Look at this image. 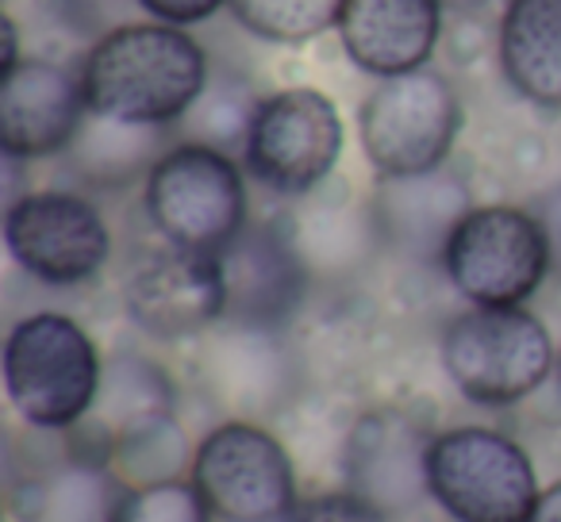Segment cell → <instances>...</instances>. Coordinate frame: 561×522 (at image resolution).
I'll return each instance as SVG.
<instances>
[{"mask_svg": "<svg viewBox=\"0 0 561 522\" xmlns=\"http://www.w3.org/2000/svg\"><path fill=\"white\" fill-rule=\"evenodd\" d=\"M119 496L124 484L108 465L70 450L58 465L12 488V514L20 522H112Z\"/></svg>", "mask_w": 561, "mask_h": 522, "instance_id": "obj_20", "label": "cell"}, {"mask_svg": "<svg viewBox=\"0 0 561 522\" xmlns=\"http://www.w3.org/2000/svg\"><path fill=\"white\" fill-rule=\"evenodd\" d=\"M469 208V185L446 165L415 177H381L369 196L381 246L412 262H443L446 242Z\"/></svg>", "mask_w": 561, "mask_h": 522, "instance_id": "obj_16", "label": "cell"}, {"mask_svg": "<svg viewBox=\"0 0 561 522\" xmlns=\"http://www.w3.org/2000/svg\"><path fill=\"white\" fill-rule=\"evenodd\" d=\"M193 445H188L185 430L178 419H150L142 427L127 430V434L112 438L104 465L112 468L124 488H139V484L158 480H181L193 468Z\"/></svg>", "mask_w": 561, "mask_h": 522, "instance_id": "obj_23", "label": "cell"}, {"mask_svg": "<svg viewBox=\"0 0 561 522\" xmlns=\"http://www.w3.org/2000/svg\"><path fill=\"white\" fill-rule=\"evenodd\" d=\"M124 312L147 338L181 343L208 335L227 315L219 254L162 246L127 274Z\"/></svg>", "mask_w": 561, "mask_h": 522, "instance_id": "obj_12", "label": "cell"}, {"mask_svg": "<svg viewBox=\"0 0 561 522\" xmlns=\"http://www.w3.org/2000/svg\"><path fill=\"white\" fill-rule=\"evenodd\" d=\"M227 9L254 39L305 47L339 27L346 0H227Z\"/></svg>", "mask_w": 561, "mask_h": 522, "instance_id": "obj_24", "label": "cell"}, {"mask_svg": "<svg viewBox=\"0 0 561 522\" xmlns=\"http://www.w3.org/2000/svg\"><path fill=\"white\" fill-rule=\"evenodd\" d=\"M0 43H4V58H0V73L12 70L16 62H24L20 58V32H16V20L4 12V20H0Z\"/></svg>", "mask_w": 561, "mask_h": 522, "instance_id": "obj_32", "label": "cell"}, {"mask_svg": "<svg viewBox=\"0 0 561 522\" xmlns=\"http://www.w3.org/2000/svg\"><path fill=\"white\" fill-rule=\"evenodd\" d=\"M443 0H346L339 43L369 78H400L431 62L443 35Z\"/></svg>", "mask_w": 561, "mask_h": 522, "instance_id": "obj_17", "label": "cell"}, {"mask_svg": "<svg viewBox=\"0 0 561 522\" xmlns=\"http://www.w3.org/2000/svg\"><path fill=\"white\" fill-rule=\"evenodd\" d=\"M443 269L469 308L527 304L553 274L542 219L519 204H473L446 242Z\"/></svg>", "mask_w": 561, "mask_h": 522, "instance_id": "obj_7", "label": "cell"}, {"mask_svg": "<svg viewBox=\"0 0 561 522\" xmlns=\"http://www.w3.org/2000/svg\"><path fill=\"white\" fill-rule=\"evenodd\" d=\"M4 250L32 281L78 289L104 274L112 231L101 208L70 188H39L4 208Z\"/></svg>", "mask_w": 561, "mask_h": 522, "instance_id": "obj_10", "label": "cell"}, {"mask_svg": "<svg viewBox=\"0 0 561 522\" xmlns=\"http://www.w3.org/2000/svg\"><path fill=\"white\" fill-rule=\"evenodd\" d=\"M89 119L81 70L50 58H24L0 78V150L4 162L55 158L73 147Z\"/></svg>", "mask_w": 561, "mask_h": 522, "instance_id": "obj_14", "label": "cell"}, {"mask_svg": "<svg viewBox=\"0 0 561 522\" xmlns=\"http://www.w3.org/2000/svg\"><path fill=\"white\" fill-rule=\"evenodd\" d=\"M81 70L93 116L135 127H170L196 108L208 89V55L185 27L119 24L89 47Z\"/></svg>", "mask_w": 561, "mask_h": 522, "instance_id": "obj_1", "label": "cell"}, {"mask_svg": "<svg viewBox=\"0 0 561 522\" xmlns=\"http://www.w3.org/2000/svg\"><path fill=\"white\" fill-rule=\"evenodd\" d=\"M289 234L312 277L354 274L374 254V246H381L369 204L354 208L339 200H316L297 219H289Z\"/></svg>", "mask_w": 561, "mask_h": 522, "instance_id": "obj_21", "label": "cell"}, {"mask_svg": "<svg viewBox=\"0 0 561 522\" xmlns=\"http://www.w3.org/2000/svg\"><path fill=\"white\" fill-rule=\"evenodd\" d=\"M535 216L542 219L546 242H550V262H553V277H561V188L546 193L535 204Z\"/></svg>", "mask_w": 561, "mask_h": 522, "instance_id": "obj_30", "label": "cell"}, {"mask_svg": "<svg viewBox=\"0 0 561 522\" xmlns=\"http://www.w3.org/2000/svg\"><path fill=\"white\" fill-rule=\"evenodd\" d=\"M55 9L73 32H93L101 39L112 27L127 24V9H139V0H55Z\"/></svg>", "mask_w": 561, "mask_h": 522, "instance_id": "obj_27", "label": "cell"}, {"mask_svg": "<svg viewBox=\"0 0 561 522\" xmlns=\"http://www.w3.org/2000/svg\"><path fill=\"white\" fill-rule=\"evenodd\" d=\"M466 108L450 78L423 70L381 78L358 108V139L377 177H415L443 170L454 154Z\"/></svg>", "mask_w": 561, "mask_h": 522, "instance_id": "obj_6", "label": "cell"}, {"mask_svg": "<svg viewBox=\"0 0 561 522\" xmlns=\"http://www.w3.org/2000/svg\"><path fill=\"white\" fill-rule=\"evenodd\" d=\"M173 407H178V388H173L170 373L158 361L127 350L104 361V381L93 415L62 438L78 457L104 465L112 438L127 434L150 419H170Z\"/></svg>", "mask_w": 561, "mask_h": 522, "instance_id": "obj_18", "label": "cell"}, {"mask_svg": "<svg viewBox=\"0 0 561 522\" xmlns=\"http://www.w3.org/2000/svg\"><path fill=\"white\" fill-rule=\"evenodd\" d=\"M527 522H561V480L542 484V491H538Z\"/></svg>", "mask_w": 561, "mask_h": 522, "instance_id": "obj_31", "label": "cell"}, {"mask_svg": "<svg viewBox=\"0 0 561 522\" xmlns=\"http://www.w3.org/2000/svg\"><path fill=\"white\" fill-rule=\"evenodd\" d=\"M496 58L515 96L542 112H561V0H507Z\"/></svg>", "mask_w": 561, "mask_h": 522, "instance_id": "obj_19", "label": "cell"}, {"mask_svg": "<svg viewBox=\"0 0 561 522\" xmlns=\"http://www.w3.org/2000/svg\"><path fill=\"white\" fill-rule=\"evenodd\" d=\"M285 522H377L362 503H354L343 488L320 491V496H300V503L285 514Z\"/></svg>", "mask_w": 561, "mask_h": 522, "instance_id": "obj_28", "label": "cell"}, {"mask_svg": "<svg viewBox=\"0 0 561 522\" xmlns=\"http://www.w3.org/2000/svg\"><path fill=\"white\" fill-rule=\"evenodd\" d=\"M427 491L431 503L454 522H527L542 484L530 453L512 434L461 422L435 430Z\"/></svg>", "mask_w": 561, "mask_h": 522, "instance_id": "obj_5", "label": "cell"}, {"mask_svg": "<svg viewBox=\"0 0 561 522\" xmlns=\"http://www.w3.org/2000/svg\"><path fill=\"white\" fill-rule=\"evenodd\" d=\"M553 381H558V392H561V346H558V369H553Z\"/></svg>", "mask_w": 561, "mask_h": 522, "instance_id": "obj_34", "label": "cell"}, {"mask_svg": "<svg viewBox=\"0 0 561 522\" xmlns=\"http://www.w3.org/2000/svg\"><path fill=\"white\" fill-rule=\"evenodd\" d=\"M438 358L461 399L477 407H515L553 376L558 346L527 304L466 308L446 323Z\"/></svg>", "mask_w": 561, "mask_h": 522, "instance_id": "obj_4", "label": "cell"}, {"mask_svg": "<svg viewBox=\"0 0 561 522\" xmlns=\"http://www.w3.org/2000/svg\"><path fill=\"white\" fill-rule=\"evenodd\" d=\"M112 522H216L188 476L124 488Z\"/></svg>", "mask_w": 561, "mask_h": 522, "instance_id": "obj_26", "label": "cell"}, {"mask_svg": "<svg viewBox=\"0 0 561 522\" xmlns=\"http://www.w3.org/2000/svg\"><path fill=\"white\" fill-rule=\"evenodd\" d=\"M188 480L216 522H285L300 503L289 445L250 419L211 427L196 445Z\"/></svg>", "mask_w": 561, "mask_h": 522, "instance_id": "obj_8", "label": "cell"}, {"mask_svg": "<svg viewBox=\"0 0 561 522\" xmlns=\"http://www.w3.org/2000/svg\"><path fill=\"white\" fill-rule=\"evenodd\" d=\"M4 4H9V0H4Z\"/></svg>", "mask_w": 561, "mask_h": 522, "instance_id": "obj_35", "label": "cell"}, {"mask_svg": "<svg viewBox=\"0 0 561 522\" xmlns=\"http://www.w3.org/2000/svg\"><path fill=\"white\" fill-rule=\"evenodd\" d=\"M162 131L165 127L116 124V119L89 112L85 127H81V135L73 139V147L66 154H70L73 170L81 173V181L116 188L135 177H147L150 165L165 154Z\"/></svg>", "mask_w": 561, "mask_h": 522, "instance_id": "obj_22", "label": "cell"}, {"mask_svg": "<svg viewBox=\"0 0 561 522\" xmlns=\"http://www.w3.org/2000/svg\"><path fill=\"white\" fill-rule=\"evenodd\" d=\"M201 338V381L227 419L262 422L297 396V353L280 330L224 320Z\"/></svg>", "mask_w": 561, "mask_h": 522, "instance_id": "obj_13", "label": "cell"}, {"mask_svg": "<svg viewBox=\"0 0 561 522\" xmlns=\"http://www.w3.org/2000/svg\"><path fill=\"white\" fill-rule=\"evenodd\" d=\"M446 9H458V12H477V9H484L489 0H443Z\"/></svg>", "mask_w": 561, "mask_h": 522, "instance_id": "obj_33", "label": "cell"}, {"mask_svg": "<svg viewBox=\"0 0 561 522\" xmlns=\"http://www.w3.org/2000/svg\"><path fill=\"white\" fill-rule=\"evenodd\" d=\"M219 266L227 285L224 320L247 327L285 330L312 285L289 223H247V231L219 254Z\"/></svg>", "mask_w": 561, "mask_h": 522, "instance_id": "obj_15", "label": "cell"}, {"mask_svg": "<svg viewBox=\"0 0 561 522\" xmlns=\"http://www.w3.org/2000/svg\"><path fill=\"white\" fill-rule=\"evenodd\" d=\"M343 147L346 127L335 101L320 89L293 85L257 101L242 142V162L270 193L312 196L331 181Z\"/></svg>", "mask_w": 561, "mask_h": 522, "instance_id": "obj_9", "label": "cell"}, {"mask_svg": "<svg viewBox=\"0 0 561 522\" xmlns=\"http://www.w3.org/2000/svg\"><path fill=\"white\" fill-rule=\"evenodd\" d=\"M142 211L165 246L224 254L250 223L242 165L208 142H173L142 177Z\"/></svg>", "mask_w": 561, "mask_h": 522, "instance_id": "obj_3", "label": "cell"}, {"mask_svg": "<svg viewBox=\"0 0 561 522\" xmlns=\"http://www.w3.org/2000/svg\"><path fill=\"white\" fill-rule=\"evenodd\" d=\"M262 101V96H257ZM250 85L234 78H216L208 81L204 96L196 101V108L185 116V124L193 127V142H208V147L231 150L247 142L250 119H254L257 108Z\"/></svg>", "mask_w": 561, "mask_h": 522, "instance_id": "obj_25", "label": "cell"}, {"mask_svg": "<svg viewBox=\"0 0 561 522\" xmlns=\"http://www.w3.org/2000/svg\"><path fill=\"white\" fill-rule=\"evenodd\" d=\"M4 399L39 434H70L93 415L104 381L96 338L62 312H32L12 323L0 350Z\"/></svg>", "mask_w": 561, "mask_h": 522, "instance_id": "obj_2", "label": "cell"}, {"mask_svg": "<svg viewBox=\"0 0 561 522\" xmlns=\"http://www.w3.org/2000/svg\"><path fill=\"white\" fill-rule=\"evenodd\" d=\"M435 430L404 407H369L351 422L339 453L343 491L377 522L404 519L431 499L427 450Z\"/></svg>", "mask_w": 561, "mask_h": 522, "instance_id": "obj_11", "label": "cell"}, {"mask_svg": "<svg viewBox=\"0 0 561 522\" xmlns=\"http://www.w3.org/2000/svg\"><path fill=\"white\" fill-rule=\"evenodd\" d=\"M139 9L158 24L173 27H193L211 20L219 9H227V0H139Z\"/></svg>", "mask_w": 561, "mask_h": 522, "instance_id": "obj_29", "label": "cell"}]
</instances>
